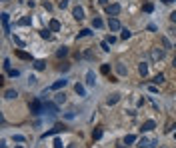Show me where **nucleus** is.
I'll return each instance as SVG.
<instances>
[{
  "label": "nucleus",
  "mask_w": 176,
  "mask_h": 148,
  "mask_svg": "<svg viewBox=\"0 0 176 148\" xmlns=\"http://www.w3.org/2000/svg\"><path fill=\"white\" fill-rule=\"evenodd\" d=\"M64 130H66V126H64V124H56L54 128H52V130H46V132H44V134H42L40 138L44 140V138H48V136H54V134H58V132H64Z\"/></svg>",
  "instance_id": "nucleus-1"
},
{
  "label": "nucleus",
  "mask_w": 176,
  "mask_h": 148,
  "mask_svg": "<svg viewBox=\"0 0 176 148\" xmlns=\"http://www.w3.org/2000/svg\"><path fill=\"white\" fill-rule=\"evenodd\" d=\"M44 112H48L50 116L58 114V102H50V100H46V102H44Z\"/></svg>",
  "instance_id": "nucleus-2"
},
{
  "label": "nucleus",
  "mask_w": 176,
  "mask_h": 148,
  "mask_svg": "<svg viewBox=\"0 0 176 148\" xmlns=\"http://www.w3.org/2000/svg\"><path fill=\"white\" fill-rule=\"evenodd\" d=\"M30 112H32V114L44 112V104L40 102V100H32V102H30Z\"/></svg>",
  "instance_id": "nucleus-3"
},
{
  "label": "nucleus",
  "mask_w": 176,
  "mask_h": 148,
  "mask_svg": "<svg viewBox=\"0 0 176 148\" xmlns=\"http://www.w3.org/2000/svg\"><path fill=\"white\" fill-rule=\"evenodd\" d=\"M120 10H122L120 4H116V2L106 6V12H108V16H118V14H120Z\"/></svg>",
  "instance_id": "nucleus-4"
},
{
  "label": "nucleus",
  "mask_w": 176,
  "mask_h": 148,
  "mask_svg": "<svg viewBox=\"0 0 176 148\" xmlns=\"http://www.w3.org/2000/svg\"><path fill=\"white\" fill-rule=\"evenodd\" d=\"M150 58L152 60H162L164 58V48H152L150 50Z\"/></svg>",
  "instance_id": "nucleus-5"
},
{
  "label": "nucleus",
  "mask_w": 176,
  "mask_h": 148,
  "mask_svg": "<svg viewBox=\"0 0 176 148\" xmlns=\"http://www.w3.org/2000/svg\"><path fill=\"white\" fill-rule=\"evenodd\" d=\"M108 28L112 30V32H118V30H122V26H120V22L114 18V16H110V20H108Z\"/></svg>",
  "instance_id": "nucleus-6"
},
{
  "label": "nucleus",
  "mask_w": 176,
  "mask_h": 148,
  "mask_svg": "<svg viewBox=\"0 0 176 148\" xmlns=\"http://www.w3.org/2000/svg\"><path fill=\"white\" fill-rule=\"evenodd\" d=\"M152 140H150V138H146V136H142L140 138V140H138V144H136V146L138 148H152Z\"/></svg>",
  "instance_id": "nucleus-7"
},
{
  "label": "nucleus",
  "mask_w": 176,
  "mask_h": 148,
  "mask_svg": "<svg viewBox=\"0 0 176 148\" xmlns=\"http://www.w3.org/2000/svg\"><path fill=\"white\" fill-rule=\"evenodd\" d=\"M72 16H74L76 20H82V18H84V8H82V6H74V8H72Z\"/></svg>",
  "instance_id": "nucleus-8"
},
{
  "label": "nucleus",
  "mask_w": 176,
  "mask_h": 148,
  "mask_svg": "<svg viewBox=\"0 0 176 148\" xmlns=\"http://www.w3.org/2000/svg\"><path fill=\"white\" fill-rule=\"evenodd\" d=\"M10 16H8V14H6V12H2V26H4V32H6V34H8V32H10Z\"/></svg>",
  "instance_id": "nucleus-9"
},
{
  "label": "nucleus",
  "mask_w": 176,
  "mask_h": 148,
  "mask_svg": "<svg viewBox=\"0 0 176 148\" xmlns=\"http://www.w3.org/2000/svg\"><path fill=\"white\" fill-rule=\"evenodd\" d=\"M86 84H88V86H94V84H96V74H94L92 70H88V72H86Z\"/></svg>",
  "instance_id": "nucleus-10"
},
{
  "label": "nucleus",
  "mask_w": 176,
  "mask_h": 148,
  "mask_svg": "<svg viewBox=\"0 0 176 148\" xmlns=\"http://www.w3.org/2000/svg\"><path fill=\"white\" fill-rule=\"evenodd\" d=\"M154 128H156V122H154V120H146V122L142 124V132H150V130H154Z\"/></svg>",
  "instance_id": "nucleus-11"
},
{
  "label": "nucleus",
  "mask_w": 176,
  "mask_h": 148,
  "mask_svg": "<svg viewBox=\"0 0 176 148\" xmlns=\"http://www.w3.org/2000/svg\"><path fill=\"white\" fill-rule=\"evenodd\" d=\"M118 100H120V94H118V92H114V94H110V96H108L106 104H108V106H114V104L118 102Z\"/></svg>",
  "instance_id": "nucleus-12"
},
{
  "label": "nucleus",
  "mask_w": 176,
  "mask_h": 148,
  "mask_svg": "<svg viewBox=\"0 0 176 148\" xmlns=\"http://www.w3.org/2000/svg\"><path fill=\"white\" fill-rule=\"evenodd\" d=\"M66 82H68V80H64V78H62V80H56L54 84L50 86V90H60V88H64V86H66Z\"/></svg>",
  "instance_id": "nucleus-13"
},
{
  "label": "nucleus",
  "mask_w": 176,
  "mask_h": 148,
  "mask_svg": "<svg viewBox=\"0 0 176 148\" xmlns=\"http://www.w3.org/2000/svg\"><path fill=\"white\" fill-rule=\"evenodd\" d=\"M74 92H76L78 96H86V88H84V84H74Z\"/></svg>",
  "instance_id": "nucleus-14"
},
{
  "label": "nucleus",
  "mask_w": 176,
  "mask_h": 148,
  "mask_svg": "<svg viewBox=\"0 0 176 148\" xmlns=\"http://www.w3.org/2000/svg\"><path fill=\"white\" fill-rule=\"evenodd\" d=\"M54 102H58V104H64V102H66V94H64V92H58V94L54 96Z\"/></svg>",
  "instance_id": "nucleus-15"
},
{
  "label": "nucleus",
  "mask_w": 176,
  "mask_h": 148,
  "mask_svg": "<svg viewBox=\"0 0 176 148\" xmlns=\"http://www.w3.org/2000/svg\"><path fill=\"white\" fill-rule=\"evenodd\" d=\"M18 24H20V26H30V24H32V18H30V16H22L20 20H18Z\"/></svg>",
  "instance_id": "nucleus-16"
},
{
  "label": "nucleus",
  "mask_w": 176,
  "mask_h": 148,
  "mask_svg": "<svg viewBox=\"0 0 176 148\" xmlns=\"http://www.w3.org/2000/svg\"><path fill=\"white\" fill-rule=\"evenodd\" d=\"M48 28H50L52 32H58V30H60V22H58V20H50V24H48Z\"/></svg>",
  "instance_id": "nucleus-17"
},
{
  "label": "nucleus",
  "mask_w": 176,
  "mask_h": 148,
  "mask_svg": "<svg viewBox=\"0 0 176 148\" xmlns=\"http://www.w3.org/2000/svg\"><path fill=\"white\" fill-rule=\"evenodd\" d=\"M138 72H140L142 76H146V74H148V64H146V62H140V64H138Z\"/></svg>",
  "instance_id": "nucleus-18"
},
{
  "label": "nucleus",
  "mask_w": 176,
  "mask_h": 148,
  "mask_svg": "<svg viewBox=\"0 0 176 148\" xmlns=\"http://www.w3.org/2000/svg\"><path fill=\"white\" fill-rule=\"evenodd\" d=\"M32 66H34L36 70H44V68H46V62H44V60H34Z\"/></svg>",
  "instance_id": "nucleus-19"
},
{
  "label": "nucleus",
  "mask_w": 176,
  "mask_h": 148,
  "mask_svg": "<svg viewBox=\"0 0 176 148\" xmlns=\"http://www.w3.org/2000/svg\"><path fill=\"white\" fill-rule=\"evenodd\" d=\"M16 96H18V92H16V90H12V88H10V90H6V92H4V98H8V100L16 98Z\"/></svg>",
  "instance_id": "nucleus-20"
},
{
  "label": "nucleus",
  "mask_w": 176,
  "mask_h": 148,
  "mask_svg": "<svg viewBox=\"0 0 176 148\" xmlns=\"http://www.w3.org/2000/svg\"><path fill=\"white\" fill-rule=\"evenodd\" d=\"M130 36H132V32L128 30V28H122V30H120V38H122V40H128Z\"/></svg>",
  "instance_id": "nucleus-21"
},
{
  "label": "nucleus",
  "mask_w": 176,
  "mask_h": 148,
  "mask_svg": "<svg viewBox=\"0 0 176 148\" xmlns=\"http://www.w3.org/2000/svg\"><path fill=\"white\" fill-rule=\"evenodd\" d=\"M160 42H162V48H164V50H168V48H172V42H170V40H168L166 36H162V38H160Z\"/></svg>",
  "instance_id": "nucleus-22"
},
{
  "label": "nucleus",
  "mask_w": 176,
  "mask_h": 148,
  "mask_svg": "<svg viewBox=\"0 0 176 148\" xmlns=\"http://www.w3.org/2000/svg\"><path fill=\"white\" fill-rule=\"evenodd\" d=\"M116 72H118L120 76H124V74H126V66H124L122 62H118V64H116Z\"/></svg>",
  "instance_id": "nucleus-23"
},
{
  "label": "nucleus",
  "mask_w": 176,
  "mask_h": 148,
  "mask_svg": "<svg viewBox=\"0 0 176 148\" xmlns=\"http://www.w3.org/2000/svg\"><path fill=\"white\" fill-rule=\"evenodd\" d=\"M66 54H68V48H66V46H62V48H58V50H56V56H58V58L66 56Z\"/></svg>",
  "instance_id": "nucleus-24"
},
{
  "label": "nucleus",
  "mask_w": 176,
  "mask_h": 148,
  "mask_svg": "<svg viewBox=\"0 0 176 148\" xmlns=\"http://www.w3.org/2000/svg\"><path fill=\"white\" fill-rule=\"evenodd\" d=\"M136 140H138V138L134 136V134H128V136L124 138V144H134V142H136Z\"/></svg>",
  "instance_id": "nucleus-25"
},
{
  "label": "nucleus",
  "mask_w": 176,
  "mask_h": 148,
  "mask_svg": "<svg viewBox=\"0 0 176 148\" xmlns=\"http://www.w3.org/2000/svg\"><path fill=\"white\" fill-rule=\"evenodd\" d=\"M92 26H94V28H102V26H104V22H102V18H98V16H96V18L92 20Z\"/></svg>",
  "instance_id": "nucleus-26"
},
{
  "label": "nucleus",
  "mask_w": 176,
  "mask_h": 148,
  "mask_svg": "<svg viewBox=\"0 0 176 148\" xmlns=\"http://www.w3.org/2000/svg\"><path fill=\"white\" fill-rule=\"evenodd\" d=\"M16 56L22 58V60H30V58H32L30 54H26V52H22V50H16Z\"/></svg>",
  "instance_id": "nucleus-27"
},
{
  "label": "nucleus",
  "mask_w": 176,
  "mask_h": 148,
  "mask_svg": "<svg viewBox=\"0 0 176 148\" xmlns=\"http://www.w3.org/2000/svg\"><path fill=\"white\" fill-rule=\"evenodd\" d=\"M152 82H154V84H162V82H164V74H156Z\"/></svg>",
  "instance_id": "nucleus-28"
},
{
  "label": "nucleus",
  "mask_w": 176,
  "mask_h": 148,
  "mask_svg": "<svg viewBox=\"0 0 176 148\" xmlns=\"http://www.w3.org/2000/svg\"><path fill=\"white\" fill-rule=\"evenodd\" d=\"M90 34H92V32H90L88 28H82V30L78 32V38H84V36H90Z\"/></svg>",
  "instance_id": "nucleus-29"
},
{
  "label": "nucleus",
  "mask_w": 176,
  "mask_h": 148,
  "mask_svg": "<svg viewBox=\"0 0 176 148\" xmlns=\"http://www.w3.org/2000/svg\"><path fill=\"white\" fill-rule=\"evenodd\" d=\"M92 138H94V140H100V138H102V130H100V128H96V130L92 132Z\"/></svg>",
  "instance_id": "nucleus-30"
},
{
  "label": "nucleus",
  "mask_w": 176,
  "mask_h": 148,
  "mask_svg": "<svg viewBox=\"0 0 176 148\" xmlns=\"http://www.w3.org/2000/svg\"><path fill=\"white\" fill-rule=\"evenodd\" d=\"M2 68H4V70H6V72H10V60H8V58H4V62H2Z\"/></svg>",
  "instance_id": "nucleus-31"
},
{
  "label": "nucleus",
  "mask_w": 176,
  "mask_h": 148,
  "mask_svg": "<svg viewBox=\"0 0 176 148\" xmlns=\"http://www.w3.org/2000/svg\"><path fill=\"white\" fill-rule=\"evenodd\" d=\"M142 10H144V12H148V14H150V12L154 10V6H152V4H150V2H146V4H144V6H142Z\"/></svg>",
  "instance_id": "nucleus-32"
},
{
  "label": "nucleus",
  "mask_w": 176,
  "mask_h": 148,
  "mask_svg": "<svg viewBox=\"0 0 176 148\" xmlns=\"http://www.w3.org/2000/svg\"><path fill=\"white\" fill-rule=\"evenodd\" d=\"M12 40H14V44H16V46H24V40L18 38V36H12Z\"/></svg>",
  "instance_id": "nucleus-33"
},
{
  "label": "nucleus",
  "mask_w": 176,
  "mask_h": 148,
  "mask_svg": "<svg viewBox=\"0 0 176 148\" xmlns=\"http://www.w3.org/2000/svg\"><path fill=\"white\" fill-rule=\"evenodd\" d=\"M40 36H42V38H46V40H48V38H50V28H44L42 32H40Z\"/></svg>",
  "instance_id": "nucleus-34"
},
{
  "label": "nucleus",
  "mask_w": 176,
  "mask_h": 148,
  "mask_svg": "<svg viewBox=\"0 0 176 148\" xmlns=\"http://www.w3.org/2000/svg\"><path fill=\"white\" fill-rule=\"evenodd\" d=\"M12 140H14V142H24L26 138L22 136V134H14V136H12Z\"/></svg>",
  "instance_id": "nucleus-35"
},
{
  "label": "nucleus",
  "mask_w": 176,
  "mask_h": 148,
  "mask_svg": "<svg viewBox=\"0 0 176 148\" xmlns=\"http://www.w3.org/2000/svg\"><path fill=\"white\" fill-rule=\"evenodd\" d=\"M68 68H70V64H66V62H62V64L58 66V70H60V72H66Z\"/></svg>",
  "instance_id": "nucleus-36"
},
{
  "label": "nucleus",
  "mask_w": 176,
  "mask_h": 148,
  "mask_svg": "<svg viewBox=\"0 0 176 148\" xmlns=\"http://www.w3.org/2000/svg\"><path fill=\"white\" fill-rule=\"evenodd\" d=\"M100 48H102V50H104V52H108V50H110V44H108V42H106V40H104V42H102V44H100Z\"/></svg>",
  "instance_id": "nucleus-37"
},
{
  "label": "nucleus",
  "mask_w": 176,
  "mask_h": 148,
  "mask_svg": "<svg viewBox=\"0 0 176 148\" xmlns=\"http://www.w3.org/2000/svg\"><path fill=\"white\" fill-rule=\"evenodd\" d=\"M100 72H102V74H108V72H110V66H108V64H102Z\"/></svg>",
  "instance_id": "nucleus-38"
},
{
  "label": "nucleus",
  "mask_w": 176,
  "mask_h": 148,
  "mask_svg": "<svg viewBox=\"0 0 176 148\" xmlns=\"http://www.w3.org/2000/svg\"><path fill=\"white\" fill-rule=\"evenodd\" d=\"M54 148H64V144H62L60 138H56V140H54Z\"/></svg>",
  "instance_id": "nucleus-39"
},
{
  "label": "nucleus",
  "mask_w": 176,
  "mask_h": 148,
  "mask_svg": "<svg viewBox=\"0 0 176 148\" xmlns=\"http://www.w3.org/2000/svg\"><path fill=\"white\" fill-rule=\"evenodd\" d=\"M8 74H10L12 78H16V76H20V72H18V70H10V72H8Z\"/></svg>",
  "instance_id": "nucleus-40"
},
{
  "label": "nucleus",
  "mask_w": 176,
  "mask_h": 148,
  "mask_svg": "<svg viewBox=\"0 0 176 148\" xmlns=\"http://www.w3.org/2000/svg\"><path fill=\"white\" fill-rule=\"evenodd\" d=\"M58 6H60V8H66V6H68V0H60Z\"/></svg>",
  "instance_id": "nucleus-41"
},
{
  "label": "nucleus",
  "mask_w": 176,
  "mask_h": 148,
  "mask_svg": "<svg viewBox=\"0 0 176 148\" xmlns=\"http://www.w3.org/2000/svg\"><path fill=\"white\" fill-rule=\"evenodd\" d=\"M106 42H108V44H114V42H116V38H114V36H108V38H106Z\"/></svg>",
  "instance_id": "nucleus-42"
},
{
  "label": "nucleus",
  "mask_w": 176,
  "mask_h": 148,
  "mask_svg": "<svg viewBox=\"0 0 176 148\" xmlns=\"http://www.w3.org/2000/svg\"><path fill=\"white\" fill-rule=\"evenodd\" d=\"M64 116H66V118H68V120H72V118H74V116H76V114H74V112H66Z\"/></svg>",
  "instance_id": "nucleus-43"
},
{
  "label": "nucleus",
  "mask_w": 176,
  "mask_h": 148,
  "mask_svg": "<svg viewBox=\"0 0 176 148\" xmlns=\"http://www.w3.org/2000/svg\"><path fill=\"white\" fill-rule=\"evenodd\" d=\"M44 8H46V10H52V4H50V2H46V0H44Z\"/></svg>",
  "instance_id": "nucleus-44"
},
{
  "label": "nucleus",
  "mask_w": 176,
  "mask_h": 148,
  "mask_svg": "<svg viewBox=\"0 0 176 148\" xmlns=\"http://www.w3.org/2000/svg\"><path fill=\"white\" fill-rule=\"evenodd\" d=\"M170 20H172V22H176V10L170 12Z\"/></svg>",
  "instance_id": "nucleus-45"
},
{
  "label": "nucleus",
  "mask_w": 176,
  "mask_h": 148,
  "mask_svg": "<svg viewBox=\"0 0 176 148\" xmlns=\"http://www.w3.org/2000/svg\"><path fill=\"white\" fill-rule=\"evenodd\" d=\"M98 4H102V6H108V0H98Z\"/></svg>",
  "instance_id": "nucleus-46"
},
{
  "label": "nucleus",
  "mask_w": 176,
  "mask_h": 148,
  "mask_svg": "<svg viewBox=\"0 0 176 148\" xmlns=\"http://www.w3.org/2000/svg\"><path fill=\"white\" fill-rule=\"evenodd\" d=\"M162 2H164V4H170V2H174V0H162Z\"/></svg>",
  "instance_id": "nucleus-47"
},
{
  "label": "nucleus",
  "mask_w": 176,
  "mask_h": 148,
  "mask_svg": "<svg viewBox=\"0 0 176 148\" xmlns=\"http://www.w3.org/2000/svg\"><path fill=\"white\" fill-rule=\"evenodd\" d=\"M172 66H174V68H176V56H174V60H172Z\"/></svg>",
  "instance_id": "nucleus-48"
},
{
  "label": "nucleus",
  "mask_w": 176,
  "mask_h": 148,
  "mask_svg": "<svg viewBox=\"0 0 176 148\" xmlns=\"http://www.w3.org/2000/svg\"><path fill=\"white\" fill-rule=\"evenodd\" d=\"M68 148H76V146H74V144H70V146H68Z\"/></svg>",
  "instance_id": "nucleus-49"
},
{
  "label": "nucleus",
  "mask_w": 176,
  "mask_h": 148,
  "mask_svg": "<svg viewBox=\"0 0 176 148\" xmlns=\"http://www.w3.org/2000/svg\"><path fill=\"white\" fill-rule=\"evenodd\" d=\"M16 148H22V146H16Z\"/></svg>",
  "instance_id": "nucleus-50"
},
{
  "label": "nucleus",
  "mask_w": 176,
  "mask_h": 148,
  "mask_svg": "<svg viewBox=\"0 0 176 148\" xmlns=\"http://www.w3.org/2000/svg\"><path fill=\"white\" fill-rule=\"evenodd\" d=\"M174 140H176V134H174Z\"/></svg>",
  "instance_id": "nucleus-51"
},
{
  "label": "nucleus",
  "mask_w": 176,
  "mask_h": 148,
  "mask_svg": "<svg viewBox=\"0 0 176 148\" xmlns=\"http://www.w3.org/2000/svg\"><path fill=\"white\" fill-rule=\"evenodd\" d=\"M2 2H6V0H2Z\"/></svg>",
  "instance_id": "nucleus-52"
},
{
  "label": "nucleus",
  "mask_w": 176,
  "mask_h": 148,
  "mask_svg": "<svg viewBox=\"0 0 176 148\" xmlns=\"http://www.w3.org/2000/svg\"><path fill=\"white\" fill-rule=\"evenodd\" d=\"M174 48H176V46H174Z\"/></svg>",
  "instance_id": "nucleus-53"
}]
</instances>
